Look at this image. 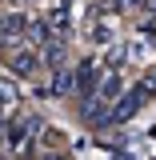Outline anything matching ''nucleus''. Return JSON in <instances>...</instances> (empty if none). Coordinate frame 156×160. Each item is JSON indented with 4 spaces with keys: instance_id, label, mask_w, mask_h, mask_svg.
<instances>
[{
    "instance_id": "obj_8",
    "label": "nucleus",
    "mask_w": 156,
    "mask_h": 160,
    "mask_svg": "<svg viewBox=\"0 0 156 160\" xmlns=\"http://www.w3.org/2000/svg\"><path fill=\"white\" fill-rule=\"evenodd\" d=\"M48 92H52V96H72V72H68V68H52Z\"/></svg>"
},
{
    "instance_id": "obj_1",
    "label": "nucleus",
    "mask_w": 156,
    "mask_h": 160,
    "mask_svg": "<svg viewBox=\"0 0 156 160\" xmlns=\"http://www.w3.org/2000/svg\"><path fill=\"white\" fill-rule=\"evenodd\" d=\"M144 104H148V96H144L140 88H128V92H120V96L108 104V120H112V124H128Z\"/></svg>"
},
{
    "instance_id": "obj_10",
    "label": "nucleus",
    "mask_w": 156,
    "mask_h": 160,
    "mask_svg": "<svg viewBox=\"0 0 156 160\" xmlns=\"http://www.w3.org/2000/svg\"><path fill=\"white\" fill-rule=\"evenodd\" d=\"M40 140H44L52 152H60V144H68V136H64V132H56V128H40Z\"/></svg>"
},
{
    "instance_id": "obj_4",
    "label": "nucleus",
    "mask_w": 156,
    "mask_h": 160,
    "mask_svg": "<svg viewBox=\"0 0 156 160\" xmlns=\"http://www.w3.org/2000/svg\"><path fill=\"white\" fill-rule=\"evenodd\" d=\"M40 64H48V72H52V68H64V64H68V44H64V40L40 44Z\"/></svg>"
},
{
    "instance_id": "obj_3",
    "label": "nucleus",
    "mask_w": 156,
    "mask_h": 160,
    "mask_svg": "<svg viewBox=\"0 0 156 160\" xmlns=\"http://www.w3.org/2000/svg\"><path fill=\"white\" fill-rule=\"evenodd\" d=\"M124 92V76H120L116 68H108V72H100V80H96V92L92 96L96 100H104V104H112V100Z\"/></svg>"
},
{
    "instance_id": "obj_13",
    "label": "nucleus",
    "mask_w": 156,
    "mask_h": 160,
    "mask_svg": "<svg viewBox=\"0 0 156 160\" xmlns=\"http://www.w3.org/2000/svg\"><path fill=\"white\" fill-rule=\"evenodd\" d=\"M124 4H128V8H136V4H140V0H120V8H124Z\"/></svg>"
},
{
    "instance_id": "obj_12",
    "label": "nucleus",
    "mask_w": 156,
    "mask_h": 160,
    "mask_svg": "<svg viewBox=\"0 0 156 160\" xmlns=\"http://www.w3.org/2000/svg\"><path fill=\"white\" fill-rule=\"evenodd\" d=\"M4 136H8V116L0 112V144H4Z\"/></svg>"
},
{
    "instance_id": "obj_2",
    "label": "nucleus",
    "mask_w": 156,
    "mask_h": 160,
    "mask_svg": "<svg viewBox=\"0 0 156 160\" xmlns=\"http://www.w3.org/2000/svg\"><path fill=\"white\" fill-rule=\"evenodd\" d=\"M96 80H100V68L92 64V60H84L76 72H72V92H76L80 100H88L92 92H96Z\"/></svg>"
},
{
    "instance_id": "obj_9",
    "label": "nucleus",
    "mask_w": 156,
    "mask_h": 160,
    "mask_svg": "<svg viewBox=\"0 0 156 160\" xmlns=\"http://www.w3.org/2000/svg\"><path fill=\"white\" fill-rule=\"evenodd\" d=\"M124 64H128V52H124V44H108V68H124Z\"/></svg>"
},
{
    "instance_id": "obj_6",
    "label": "nucleus",
    "mask_w": 156,
    "mask_h": 160,
    "mask_svg": "<svg viewBox=\"0 0 156 160\" xmlns=\"http://www.w3.org/2000/svg\"><path fill=\"white\" fill-rule=\"evenodd\" d=\"M12 72L16 76H36V68H40V52L36 48H24V52H12Z\"/></svg>"
},
{
    "instance_id": "obj_14",
    "label": "nucleus",
    "mask_w": 156,
    "mask_h": 160,
    "mask_svg": "<svg viewBox=\"0 0 156 160\" xmlns=\"http://www.w3.org/2000/svg\"><path fill=\"white\" fill-rule=\"evenodd\" d=\"M44 160H64V156H60V152H48V156H44Z\"/></svg>"
},
{
    "instance_id": "obj_11",
    "label": "nucleus",
    "mask_w": 156,
    "mask_h": 160,
    "mask_svg": "<svg viewBox=\"0 0 156 160\" xmlns=\"http://www.w3.org/2000/svg\"><path fill=\"white\" fill-rule=\"evenodd\" d=\"M136 88H140V92H144L148 100H152V96H156V72H148V76H144V80L136 84Z\"/></svg>"
},
{
    "instance_id": "obj_5",
    "label": "nucleus",
    "mask_w": 156,
    "mask_h": 160,
    "mask_svg": "<svg viewBox=\"0 0 156 160\" xmlns=\"http://www.w3.org/2000/svg\"><path fill=\"white\" fill-rule=\"evenodd\" d=\"M80 116H84V124H92V128H108V124H112V120H108V104H104V100H96V96L84 100Z\"/></svg>"
},
{
    "instance_id": "obj_7",
    "label": "nucleus",
    "mask_w": 156,
    "mask_h": 160,
    "mask_svg": "<svg viewBox=\"0 0 156 160\" xmlns=\"http://www.w3.org/2000/svg\"><path fill=\"white\" fill-rule=\"evenodd\" d=\"M16 100H20V88L12 84V76H0V112L8 116V112L16 108Z\"/></svg>"
}]
</instances>
